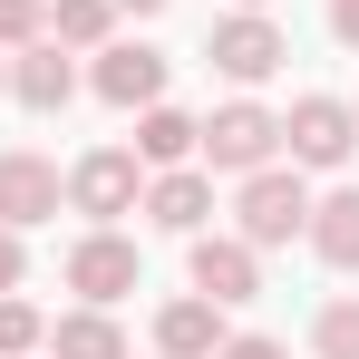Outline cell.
<instances>
[{
	"mask_svg": "<svg viewBox=\"0 0 359 359\" xmlns=\"http://www.w3.org/2000/svg\"><path fill=\"white\" fill-rule=\"evenodd\" d=\"M194 146H204L214 175H262L282 156V117L252 107V97H233V107H214V126H194Z\"/></svg>",
	"mask_w": 359,
	"mask_h": 359,
	"instance_id": "obj_1",
	"label": "cell"
},
{
	"mask_svg": "<svg viewBox=\"0 0 359 359\" xmlns=\"http://www.w3.org/2000/svg\"><path fill=\"white\" fill-rule=\"evenodd\" d=\"M243 243L252 252H272V243L311 233V194H301V175H282V165H262V175H243Z\"/></svg>",
	"mask_w": 359,
	"mask_h": 359,
	"instance_id": "obj_2",
	"label": "cell"
},
{
	"mask_svg": "<svg viewBox=\"0 0 359 359\" xmlns=\"http://www.w3.org/2000/svg\"><path fill=\"white\" fill-rule=\"evenodd\" d=\"M282 59H292V39H282L262 10H243V20H224V29H214V68H224L233 88H262Z\"/></svg>",
	"mask_w": 359,
	"mask_h": 359,
	"instance_id": "obj_3",
	"label": "cell"
},
{
	"mask_svg": "<svg viewBox=\"0 0 359 359\" xmlns=\"http://www.w3.org/2000/svg\"><path fill=\"white\" fill-rule=\"evenodd\" d=\"M282 146H292V165H340L359 146V117L340 107V97H301L292 117H282Z\"/></svg>",
	"mask_w": 359,
	"mask_h": 359,
	"instance_id": "obj_4",
	"label": "cell"
},
{
	"mask_svg": "<svg viewBox=\"0 0 359 359\" xmlns=\"http://www.w3.org/2000/svg\"><path fill=\"white\" fill-rule=\"evenodd\" d=\"M49 214H59V165L29 156V146H10V156H0V224L29 233V224H49Z\"/></svg>",
	"mask_w": 359,
	"mask_h": 359,
	"instance_id": "obj_5",
	"label": "cell"
},
{
	"mask_svg": "<svg viewBox=\"0 0 359 359\" xmlns=\"http://www.w3.org/2000/svg\"><path fill=\"white\" fill-rule=\"evenodd\" d=\"M194 292L224 301V311H233V301H252V292H262L252 243H243V233H194Z\"/></svg>",
	"mask_w": 359,
	"mask_h": 359,
	"instance_id": "obj_6",
	"label": "cell"
},
{
	"mask_svg": "<svg viewBox=\"0 0 359 359\" xmlns=\"http://www.w3.org/2000/svg\"><path fill=\"white\" fill-rule=\"evenodd\" d=\"M97 97H107V107H156V97H165V59H156L146 39H107V49H97Z\"/></svg>",
	"mask_w": 359,
	"mask_h": 359,
	"instance_id": "obj_7",
	"label": "cell"
},
{
	"mask_svg": "<svg viewBox=\"0 0 359 359\" xmlns=\"http://www.w3.org/2000/svg\"><path fill=\"white\" fill-rule=\"evenodd\" d=\"M68 204H78V214H97V224H117L126 204H136V156H126V146H97V156H78V175H68Z\"/></svg>",
	"mask_w": 359,
	"mask_h": 359,
	"instance_id": "obj_8",
	"label": "cell"
},
{
	"mask_svg": "<svg viewBox=\"0 0 359 359\" xmlns=\"http://www.w3.org/2000/svg\"><path fill=\"white\" fill-rule=\"evenodd\" d=\"M68 292H88L97 311H107L117 292H136V243L126 233H88L78 252H68Z\"/></svg>",
	"mask_w": 359,
	"mask_h": 359,
	"instance_id": "obj_9",
	"label": "cell"
},
{
	"mask_svg": "<svg viewBox=\"0 0 359 359\" xmlns=\"http://www.w3.org/2000/svg\"><path fill=\"white\" fill-rule=\"evenodd\" d=\"M10 97H20V107H39V117L78 97V68H68V49H59V39H29V49L10 59Z\"/></svg>",
	"mask_w": 359,
	"mask_h": 359,
	"instance_id": "obj_10",
	"label": "cell"
},
{
	"mask_svg": "<svg viewBox=\"0 0 359 359\" xmlns=\"http://www.w3.org/2000/svg\"><path fill=\"white\" fill-rule=\"evenodd\" d=\"M156 350L165 359H214L224 350V301H165V311H156Z\"/></svg>",
	"mask_w": 359,
	"mask_h": 359,
	"instance_id": "obj_11",
	"label": "cell"
},
{
	"mask_svg": "<svg viewBox=\"0 0 359 359\" xmlns=\"http://www.w3.org/2000/svg\"><path fill=\"white\" fill-rule=\"evenodd\" d=\"M146 214H156L165 233H204V214H214V175H194V165H165V175L146 184Z\"/></svg>",
	"mask_w": 359,
	"mask_h": 359,
	"instance_id": "obj_12",
	"label": "cell"
},
{
	"mask_svg": "<svg viewBox=\"0 0 359 359\" xmlns=\"http://www.w3.org/2000/svg\"><path fill=\"white\" fill-rule=\"evenodd\" d=\"M311 252H320L330 272H359V184L330 194V204H311Z\"/></svg>",
	"mask_w": 359,
	"mask_h": 359,
	"instance_id": "obj_13",
	"label": "cell"
},
{
	"mask_svg": "<svg viewBox=\"0 0 359 359\" xmlns=\"http://www.w3.org/2000/svg\"><path fill=\"white\" fill-rule=\"evenodd\" d=\"M49 350H59V359H126V330L88 301V311H68L59 330H49Z\"/></svg>",
	"mask_w": 359,
	"mask_h": 359,
	"instance_id": "obj_14",
	"label": "cell"
},
{
	"mask_svg": "<svg viewBox=\"0 0 359 359\" xmlns=\"http://www.w3.org/2000/svg\"><path fill=\"white\" fill-rule=\"evenodd\" d=\"M136 156H146V165H184V156H194V117L146 107V117H136Z\"/></svg>",
	"mask_w": 359,
	"mask_h": 359,
	"instance_id": "obj_15",
	"label": "cell"
},
{
	"mask_svg": "<svg viewBox=\"0 0 359 359\" xmlns=\"http://www.w3.org/2000/svg\"><path fill=\"white\" fill-rule=\"evenodd\" d=\"M107 20H117V0H59L49 10V39L59 49H107Z\"/></svg>",
	"mask_w": 359,
	"mask_h": 359,
	"instance_id": "obj_16",
	"label": "cell"
},
{
	"mask_svg": "<svg viewBox=\"0 0 359 359\" xmlns=\"http://www.w3.org/2000/svg\"><path fill=\"white\" fill-rule=\"evenodd\" d=\"M39 340H49V320H39L29 301H10V292H0V359H29Z\"/></svg>",
	"mask_w": 359,
	"mask_h": 359,
	"instance_id": "obj_17",
	"label": "cell"
},
{
	"mask_svg": "<svg viewBox=\"0 0 359 359\" xmlns=\"http://www.w3.org/2000/svg\"><path fill=\"white\" fill-rule=\"evenodd\" d=\"M311 340H320V359H359V301H330Z\"/></svg>",
	"mask_w": 359,
	"mask_h": 359,
	"instance_id": "obj_18",
	"label": "cell"
},
{
	"mask_svg": "<svg viewBox=\"0 0 359 359\" xmlns=\"http://www.w3.org/2000/svg\"><path fill=\"white\" fill-rule=\"evenodd\" d=\"M39 29H49V10H39V0H0V49H29Z\"/></svg>",
	"mask_w": 359,
	"mask_h": 359,
	"instance_id": "obj_19",
	"label": "cell"
},
{
	"mask_svg": "<svg viewBox=\"0 0 359 359\" xmlns=\"http://www.w3.org/2000/svg\"><path fill=\"white\" fill-rule=\"evenodd\" d=\"M214 359H282V340H262V330H243V340H224Z\"/></svg>",
	"mask_w": 359,
	"mask_h": 359,
	"instance_id": "obj_20",
	"label": "cell"
},
{
	"mask_svg": "<svg viewBox=\"0 0 359 359\" xmlns=\"http://www.w3.org/2000/svg\"><path fill=\"white\" fill-rule=\"evenodd\" d=\"M0 292H20V233L0 224Z\"/></svg>",
	"mask_w": 359,
	"mask_h": 359,
	"instance_id": "obj_21",
	"label": "cell"
},
{
	"mask_svg": "<svg viewBox=\"0 0 359 359\" xmlns=\"http://www.w3.org/2000/svg\"><path fill=\"white\" fill-rule=\"evenodd\" d=\"M330 29H340V39L359 49V0H330Z\"/></svg>",
	"mask_w": 359,
	"mask_h": 359,
	"instance_id": "obj_22",
	"label": "cell"
},
{
	"mask_svg": "<svg viewBox=\"0 0 359 359\" xmlns=\"http://www.w3.org/2000/svg\"><path fill=\"white\" fill-rule=\"evenodd\" d=\"M117 10H136V20H146V10H165V0H117Z\"/></svg>",
	"mask_w": 359,
	"mask_h": 359,
	"instance_id": "obj_23",
	"label": "cell"
},
{
	"mask_svg": "<svg viewBox=\"0 0 359 359\" xmlns=\"http://www.w3.org/2000/svg\"><path fill=\"white\" fill-rule=\"evenodd\" d=\"M243 10H262V0H243Z\"/></svg>",
	"mask_w": 359,
	"mask_h": 359,
	"instance_id": "obj_24",
	"label": "cell"
},
{
	"mask_svg": "<svg viewBox=\"0 0 359 359\" xmlns=\"http://www.w3.org/2000/svg\"><path fill=\"white\" fill-rule=\"evenodd\" d=\"M0 88H10V68H0Z\"/></svg>",
	"mask_w": 359,
	"mask_h": 359,
	"instance_id": "obj_25",
	"label": "cell"
},
{
	"mask_svg": "<svg viewBox=\"0 0 359 359\" xmlns=\"http://www.w3.org/2000/svg\"><path fill=\"white\" fill-rule=\"evenodd\" d=\"M350 117H359V107H350Z\"/></svg>",
	"mask_w": 359,
	"mask_h": 359,
	"instance_id": "obj_26",
	"label": "cell"
}]
</instances>
